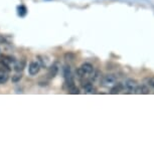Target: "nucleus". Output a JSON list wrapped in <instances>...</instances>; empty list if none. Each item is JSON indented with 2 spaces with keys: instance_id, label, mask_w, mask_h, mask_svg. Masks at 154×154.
Returning <instances> with one entry per match:
<instances>
[{
  "instance_id": "1",
  "label": "nucleus",
  "mask_w": 154,
  "mask_h": 154,
  "mask_svg": "<svg viewBox=\"0 0 154 154\" xmlns=\"http://www.w3.org/2000/svg\"><path fill=\"white\" fill-rule=\"evenodd\" d=\"M116 83H117V75H115L113 74H107L105 75H103L100 80L101 86H103V87L113 86V85H115Z\"/></svg>"
},
{
  "instance_id": "2",
  "label": "nucleus",
  "mask_w": 154,
  "mask_h": 154,
  "mask_svg": "<svg viewBox=\"0 0 154 154\" xmlns=\"http://www.w3.org/2000/svg\"><path fill=\"white\" fill-rule=\"evenodd\" d=\"M81 86L86 91V93H89V94H95L97 92V90L94 87V83L91 82L89 79L81 80Z\"/></svg>"
},
{
  "instance_id": "3",
  "label": "nucleus",
  "mask_w": 154,
  "mask_h": 154,
  "mask_svg": "<svg viewBox=\"0 0 154 154\" xmlns=\"http://www.w3.org/2000/svg\"><path fill=\"white\" fill-rule=\"evenodd\" d=\"M42 66L38 63V62H31L28 66V72L30 75H36L39 72Z\"/></svg>"
},
{
  "instance_id": "4",
  "label": "nucleus",
  "mask_w": 154,
  "mask_h": 154,
  "mask_svg": "<svg viewBox=\"0 0 154 154\" xmlns=\"http://www.w3.org/2000/svg\"><path fill=\"white\" fill-rule=\"evenodd\" d=\"M16 62L15 57H11V56H1L0 57V63L1 65H5L10 66V65H12Z\"/></svg>"
},
{
  "instance_id": "5",
  "label": "nucleus",
  "mask_w": 154,
  "mask_h": 154,
  "mask_svg": "<svg viewBox=\"0 0 154 154\" xmlns=\"http://www.w3.org/2000/svg\"><path fill=\"white\" fill-rule=\"evenodd\" d=\"M80 68L83 69L84 72H85V74L87 75V77H88V78H89L90 75H91L92 74H93V72L95 71L94 66L91 65V63H83V65L81 66Z\"/></svg>"
},
{
  "instance_id": "6",
  "label": "nucleus",
  "mask_w": 154,
  "mask_h": 154,
  "mask_svg": "<svg viewBox=\"0 0 154 154\" xmlns=\"http://www.w3.org/2000/svg\"><path fill=\"white\" fill-rule=\"evenodd\" d=\"M137 86H138V82L136 80H133V79L127 80L124 84V87L128 90V91H134Z\"/></svg>"
},
{
  "instance_id": "7",
  "label": "nucleus",
  "mask_w": 154,
  "mask_h": 154,
  "mask_svg": "<svg viewBox=\"0 0 154 154\" xmlns=\"http://www.w3.org/2000/svg\"><path fill=\"white\" fill-rule=\"evenodd\" d=\"M135 93V94H137V95H147V94H149V88H148L147 86H145V85H141V86H137L135 88V90L133 91Z\"/></svg>"
},
{
  "instance_id": "8",
  "label": "nucleus",
  "mask_w": 154,
  "mask_h": 154,
  "mask_svg": "<svg viewBox=\"0 0 154 154\" xmlns=\"http://www.w3.org/2000/svg\"><path fill=\"white\" fill-rule=\"evenodd\" d=\"M57 72H59V68H57V65H53L51 66L48 68V74H46V75H48V79H54V77L57 75Z\"/></svg>"
},
{
  "instance_id": "9",
  "label": "nucleus",
  "mask_w": 154,
  "mask_h": 154,
  "mask_svg": "<svg viewBox=\"0 0 154 154\" xmlns=\"http://www.w3.org/2000/svg\"><path fill=\"white\" fill-rule=\"evenodd\" d=\"M25 66H26V62L25 60H20L18 62H15L14 63V71L17 72H21L23 69H24Z\"/></svg>"
},
{
  "instance_id": "10",
  "label": "nucleus",
  "mask_w": 154,
  "mask_h": 154,
  "mask_svg": "<svg viewBox=\"0 0 154 154\" xmlns=\"http://www.w3.org/2000/svg\"><path fill=\"white\" fill-rule=\"evenodd\" d=\"M125 89V87L123 84L121 83H116L115 85H113L111 91H110V93L111 94H119V93H121L123 90Z\"/></svg>"
},
{
  "instance_id": "11",
  "label": "nucleus",
  "mask_w": 154,
  "mask_h": 154,
  "mask_svg": "<svg viewBox=\"0 0 154 154\" xmlns=\"http://www.w3.org/2000/svg\"><path fill=\"white\" fill-rule=\"evenodd\" d=\"M16 10H17V14H18V16H20V17H24L27 14V11H28L26 6L23 5V4L18 5L16 8Z\"/></svg>"
},
{
  "instance_id": "12",
  "label": "nucleus",
  "mask_w": 154,
  "mask_h": 154,
  "mask_svg": "<svg viewBox=\"0 0 154 154\" xmlns=\"http://www.w3.org/2000/svg\"><path fill=\"white\" fill-rule=\"evenodd\" d=\"M9 80V75L7 72H0V85L6 84Z\"/></svg>"
},
{
  "instance_id": "13",
  "label": "nucleus",
  "mask_w": 154,
  "mask_h": 154,
  "mask_svg": "<svg viewBox=\"0 0 154 154\" xmlns=\"http://www.w3.org/2000/svg\"><path fill=\"white\" fill-rule=\"evenodd\" d=\"M21 79H22V74L21 72H18V74L12 75V79H11V81H12L13 83H17V82H19Z\"/></svg>"
},
{
  "instance_id": "14",
  "label": "nucleus",
  "mask_w": 154,
  "mask_h": 154,
  "mask_svg": "<svg viewBox=\"0 0 154 154\" xmlns=\"http://www.w3.org/2000/svg\"><path fill=\"white\" fill-rule=\"evenodd\" d=\"M69 94H72V95H79L81 92H80V89L77 88V86H74L69 90Z\"/></svg>"
},
{
  "instance_id": "15",
  "label": "nucleus",
  "mask_w": 154,
  "mask_h": 154,
  "mask_svg": "<svg viewBox=\"0 0 154 154\" xmlns=\"http://www.w3.org/2000/svg\"><path fill=\"white\" fill-rule=\"evenodd\" d=\"M75 54L71 53V51H69V53H66V54H65V60H75Z\"/></svg>"
},
{
  "instance_id": "16",
  "label": "nucleus",
  "mask_w": 154,
  "mask_h": 154,
  "mask_svg": "<svg viewBox=\"0 0 154 154\" xmlns=\"http://www.w3.org/2000/svg\"><path fill=\"white\" fill-rule=\"evenodd\" d=\"M148 86H150L151 88H154V77L150 78V79L148 80Z\"/></svg>"
},
{
  "instance_id": "17",
  "label": "nucleus",
  "mask_w": 154,
  "mask_h": 154,
  "mask_svg": "<svg viewBox=\"0 0 154 154\" xmlns=\"http://www.w3.org/2000/svg\"><path fill=\"white\" fill-rule=\"evenodd\" d=\"M6 42V39H5V37L3 35H0V43H4Z\"/></svg>"
}]
</instances>
